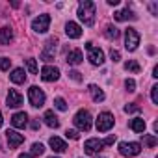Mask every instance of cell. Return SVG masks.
<instances>
[{"label":"cell","instance_id":"1","mask_svg":"<svg viewBox=\"0 0 158 158\" xmlns=\"http://www.w3.org/2000/svg\"><path fill=\"white\" fill-rule=\"evenodd\" d=\"M95 13H97V8L91 0H80V4H78V19L86 26L95 24Z\"/></svg>","mask_w":158,"mask_h":158},{"label":"cell","instance_id":"2","mask_svg":"<svg viewBox=\"0 0 158 158\" xmlns=\"http://www.w3.org/2000/svg\"><path fill=\"white\" fill-rule=\"evenodd\" d=\"M73 123H74V127L78 130L88 132L91 128V125H93V119H91V114L88 110H78L76 115H74V119H73Z\"/></svg>","mask_w":158,"mask_h":158},{"label":"cell","instance_id":"3","mask_svg":"<svg viewBox=\"0 0 158 158\" xmlns=\"http://www.w3.org/2000/svg\"><path fill=\"white\" fill-rule=\"evenodd\" d=\"M114 125H115V119L110 112L99 114V117H97V130L99 132H108V130L114 128Z\"/></svg>","mask_w":158,"mask_h":158},{"label":"cell","instance_id":"4","mask_svg":"<svg viewBox=\"0 0 158 158\" xmlns=\"http://www.w3.org/2000/svg\"><path fill=\"white\" fill-rule=\"evenodd\" d=\"M45 93H43V89L41 88H37V86H32L30 89H28V101H30V104L34 106V108H41L43 104H45Z\"/></svg>","mask_w":158,"mask_h":158},{"label":"cell","instance_id":"5","mask_svg":"<svg viewBox=\"0 0 158 158\" xmlns=\"http://www.w3.org/2000/svg\"><path fill=\"white\" fill-rule=\"evenodd\" d=\"M139 45V34L134 28H127L125 30V48L128 52H134Z\"/></svg>","mask_w":158,"mask_h":158},{"label":"cell","instance_id":"6","mask_svg":"<svg viewBox=\"0 0 158 158\" xmlns=\"http://www.w3.org/2000/svg\"><path fill=\"white\" fill-rule=\"evenodd\" d=\"M88 48V60L91 65H102L104 63V52L97 47H93V43H86Z\"/></svg>","mask_w":158,"mask_h":158},{"label":"cell","instance_id":"7","mask_svg":"<svg viewBox=\"0 0 158 158\" xmlns=\"http://www.w3.org/2000/svg\"><path fill=\"white\" fill-rule=\"evenodd\" d=\"M119 152L123 156H138L141 152V145L138 141H121L119 143Z\"/></svg>","mask_w":158,"mask_h":158},{"label":"cell","instance_id":"8","mask_svg":"<svg viewBox=\"0 0 158 158\" xmlns=\"http://www.w3.org/2000/svg\"><path fill=\"white\" fill-rule=\"evenodd\" d=\"M48 26H50V15H47V13H43L32 21V30L37 34H45L48 30Z\"/></svg>","mask_w":158,"mask_h":158},{"label":"cell","instance_id":"9","mask_svg":"<svg viewBox=\"0 0 158 158\" xmlns=\"http://www.w3.org/2000/svg\"><path fill=\"white\" fill-rule=\"evenodd\" d=\"M56 45H58V39H56V37H50V39L45 43V48H43V52H41V60H43V61H50V60H54Z\"/></svg>","mask_w":158,"mask_h":158},{"label":"cell","instance_id":"10","mask_svg":"<svg viewBox=\"0 0 158 158\" xmlns=\"http://www.w3.org/2000/svg\"><path fill=\"white\" fill-rule=\"evenodd\" d=\"M41 78L45 82H56L60 78V69L58 67H52V65H45L41 69Z\"/></svg>","mask_w":158,"mask_h":158},{"label":"cell","instance_id":"11","mask_svg":"<svg viewBox=\"0 0 158 158\" xmlns=\"http://www.w3.org/2000/svg\"><path fill=\"white\" fill-rule=\"evenodd\" d=\"M102 147H104V143H102V139H99V138H91V139H88V141L84 143V151H86L88 154H97Z\"/></svg>","mask_w":158,"mask_h":158},{"label":"cell","instance_id":"12","mask_svg":"<svg viewBox=\"0 0 158 158\" xmlns=\"http://www.w3.org/2000/svg\"><path fill=\"white\" fill-rule=\"evenodd\" d=\"M6 101H8V106H10V108H19V106L23 104V95H21L17 89H10Z\"/></svg>","mask_w":158,"mask_h":158},{"label":"cell","instance_id":"13","mask_svg":"<svg viewBox=\"0 0 158 158\" xmlns=\"http://www.w3.org/2000/svg\"><path fill=\"white\" fill-rule=\"evenodd\" d=\"M11 125L15 128H24L28 125V114L26 112H17L11 115Z\"/></svg>","mask_w":158,"mask_h":158},{"label":"cell","instance_id":"14","mask_svg":"<svg viewBox=\"0 0 158 158\" xmlns=\"http://www.w3.org/2000/svg\"><path fill=\"white\" fill-rule=\"evenodd\" d=\"M65 34H67L71 39H78V37H82V28H80V24L69 21V23L65 24Z\"/></svg>","mask_w":158,"mask_h":158},{"label":"cell","instance_id":"15","mask_svg":"<svg viewBox=\"0 0 158 158\" xmlns=\"http://www.w3.org/2000/svg\"><path fill=\"white\" fill-rule=\"evenodd\" d=\"M6 136H8V141H10V147H11V149H17V147L24 141V136L19 134L17 130H8Z\"/></svg>","mask_w":158,"mask_h":158},{"label":"cell","instance_id":"16","mask_svg":"<svg viewBox=\"0 0 158 158\" xmlns=\"http://www.w3.org/2000/svg\"><path fill=\"white\" fill-rule=\"evenodd\" d=\"M65 61H67L69 65H80V63L84 61V54H82V50H78V48L71 50V52L67 54Z\"/></svg>","mask_w":158,"mask_h":158},{"label":"cell","instance_id":"17","mask_svg":"<svg viewBox=\"0 0 158 158\" xmlns=\"http://www.w3.org/2000/svg\"><path fill=\"white\" fill-rule=\"evenodd\" d=\"M48 145L52 147L54 152H65V151H67V143H65L61 138H58V136H52V138L48 139Z\"/></svg>","mask_w":158,"mask_h":158},{"label":"cell","instance_id":"18","mask_svg":"<svg viewBox=\"0 0 158 158\" xmlns=\"http://www.w3.org/2000/svg\"><path fill=\"white\" fill-rule=\"evenodd\" d=\"M114 19H115V21H121V23H123V21H136V19H138V15L127 8V10L115 11V13H114Z\"/></svg>","mask_w":158,"mask_h":158},{"label":"cell","instance_id":"19","mask_svg":"<svg viewBox=\"0 0 158 158\" xmlns=\"http://www.w3.org/2000/svg\"><path fill=\"white\" fill-rule=\"evenodd\" d=\"M88 91H89V95H91V99H93L95 102H102V101H104V91H102L99 86L89 84V86H88Z\"/></svg>","mask_w":158,"mask_h":158},{"label":"cell","instance_id":"20","mask_svg":"<svg viewBox=\"0 0 158 158\" xmlns=\"http://www.w3.org/2000/svg\"><path fill=\"white\" fill-rule=\"evenodd\" d=\"M10 78H11V82L13 84H24V80H26V73H24V69H13L11 71V74H10Z\"/></svg>","mask_w":158,"mask_h":158},{"label":"cell","instance_id":"21","mask_svg":"<svg viewBox=\"0 0 158 158\" xmlns=\"http://www.w3.org/2000/svg\"><path fill=\"white\" fill-rule=\"evenodd\" d=\"M43 119H45L47 127H50V128H58L60 127V121H58V117H56V114L52 110H47L45 115H43Z\"/></svg>","mask_w":158,"mask_h":158},{"label":"cell","instance_id":"22","mask_svg":"<svg viewBox=\"0 0 158 158\" xmlns=\"http://www.w3.org/2000/svg\"><path fill=\"white\" fill-rule=\"evenodd\" d=\"M13 39L11 28H0V45H10Z\"/></svg>","mask_w":158,"mask_h":158},{"label":"cell","instance_id":"23","mask_svg":"<svg viewBox=\"0 0 158 158\" xmlns=\"http://www.w3.org/2000/svg\"><path fill=\"white\" fill-rule=\"evenodd\" d=\"M128 127H130L134 132H145V127H147V125H145V121H143L141 117H134Z\"/></svg>","mask_w":158,"mask_h":158},{"label":"cell","instance_id":"24","mask_svg":"<svg viewBox=\"0 0 158 158\" xmlns=\"http://www.w3.org/2000/svg\"><path fill=\"white\" fill-rule=\"evenodd\" d=\"M104 35H106L108 39H117V37H119V28H115L114 24H108L106 30H104Z\"/></svg>","mask_w":158,"mask_h":158},{"label":"cell","instance_id":"25","mask_svg":"<svg viewBox=\"0 0 158 158\" xmlns=\"http://www.w3.org/2000/svg\"><path fill=\"white\" fill-rule=\"evenodd\" d=\"M125 69L130 71V73H139V71H141V67H139V63H138L136 60H128V61H125Z\"/></svg>","mask_w":158,"mask_h":158},{"label":"cell","instance_id":"26","mask_svg":"<svg viewBox=\"0 0 158 158\" xmlns=\"http://www.w3.org/2000/svg\"><path fill=\"white\" fill-rule=\"evenodd\" d=\"M43 152H45V145L43 143H34L32 145V152H30L32 156H41Z\"/></svg>","mask_w":158,"mask_h":158},{"label":"cell","instance_id":"27","mask_svg":"<svg viewBox=\"0 0 158 158\" xmlns=\"http://www.w3.org/2000/svg\"><path fill=\"white\" fill-rule=\"evenodd\" d=\"M26 69L32 73V74H37V61L34 58H28L26 60Z\"/></svg>","mask_w":158,"mask_h":158},{"label":"cell","instance_id":"28","mask_svg":"<svg viewBox=\"0 0 158 158\" xmlns=\"http://www.w3.org/2000/svg\"><path fill=\"white\" fill-rule=\"evenodd\" d=\"M143 143H145L147 147H156L158 139H156V136H151V134H147V136H143Z\"/></svg>","mask_w":158,"mask_h":158},{"label":"cell","instance_id":"29","mask_svg":"<svg viewBox=\"0 0 158 158\" xmlns=\"http://www.w3.org/2000/svg\"><path fill=\"white\" fill-rule=\"evenodd\" d=\"M54 106H56L60 112H65V110H67V102H65V99H61V97L54 99Z\"/></svg>","mask_w":158,"mask_h":158},{"label":"cell","instance_id":"30","mask_svg":"<svg viewBox=\"0 0 158 158\" xmlns=\"http://www.w3.org/2000/svg\"><path fill=\"white\" fill-rule=\"evenodd\" d=\"M10 67H11V60L10 58H0V71H10Z\"/></svg>","mask_w":158,"mask_h":158},{"label":"cell","instance_id":"31","mask_svg":"<svg viewBox=\"0 0 158 158\" xmlns=\"http://www.w3.org/2000/svg\"><path fill=\"white\" fill-rule=\"evenodd\" d=\"M125 88H127V91H136V82L132 80V78H127V80H125Z\"/></svg>","mask_w":158,"mask_h":158},{"label":"cell","instance_id":"32","mask_svg":"<svg viewBox=\"0 0 158 158\" xmlns=\"http://www.w3.org/2000/svg\"><path fill=\"white\" fill-rule=\"evenodd\" d=\"M151 99L154 104H158V86H152L151 88Z\"/></svg>","mask_w":158,"mask_h":158},{"label":"cell","instance_id":"33","mask_svg":"<svg viewBox=\"0 0 158 158\" xmlns=\"http://www.w3.org/2000/svg\"><path fill=\"white\" fill-rule=\"evenodd\" d=\"M125 112L127 114H136V112H139V106L138 104H127L125 106Z\"/></svg>","mask_w":158,"mask_h":158},{"label":"cell","instance_id":"34","mask_svg":"<svg viewBox=\"0 0 158 158\" xmlns=\"http://www.w3.org/2000/svg\"><path fill=\"white\" fill-rule=\"evenodd\" d=\"M110 58H112V61H114V63H115V61H119V60H121V54H119V50L112 48V50H110Z\"/></svg>","mask_w":158,"mask_h":158},{"label":"cell","instance_id":"35","mask_svg":"<svg viewBox=\"0 0 158 158\" xmlns=\"http://www.w3.org/2000/svg\"><path fill=\"white\" fill-rule=\"evenodd\" d=\"M69 76L73 78L74 82H82V76H80V73H78V71H71V73H69Z\"/></svg>","mask_w":158,"mask_h":158},{"label":"cell","instance_id":"36","mask_svg":"<svg viewBox=\"0 0 158 158\" xmlns=\"http://www.w3.org/2000/svg\"><path fill=\"white\" fill-rule=\"evenodd\" d=\"M65 136H67V138H71V139H78V138H80L78 130H67V132H65Z\"/></svg>","mask_w":158,"mask_h":158},{"label":"cell","instance_id":"37","mask_svg":"<svg viewBox=\"0 0 158 158\" xmlns=\"http://www.w3.org/2000/svg\"><path fill=\"white\" fill-rule=\"evenodd\" d=\"M114 141H115V136H114V134H110L106 139H102V143H104V145H112Z\"/></svg>","mask_w":158,"mask_h":158},{"label":"cell","instance_id":"38","mask_svg":"<svg viewBox=\"0 0 158 158\" xmlns=\"http://www.w3.org/2000/svg\"><path fill=\"white\" fill-rule=\"evenodd\" d=\"M149 8H151V11H152V15H156V10H158V6H156V2H152V4H151Z\"/></svg>","mask_w":158,"mask_h":158},{"label":"cell","instance_id":"39","mask_svg":"<svg viewBox=\"0 0 158 158\" xmlns=\"http://www.w3.org/2000/svg\"><path fill=\"white\" fill-rule=\"evenodd\" d=\"M19 158H34L30 152H23V154H19Z\"/></svg>","mask_w":158,"mask_h":158},{"label":"cell","instance_id":"40","mask_svg":"<svg viewBox=\"0 0 158 158\" xmlns=\"http://www.w3.org/2000/svg\"><path fill=\"white\" fill-rule=\"evenodd\" d=\"M152 76L158 78V65H154V69H152Z\"/></svg>","mask_w":158,"mask_h":158},{"label":"cell","instance_id":"41","mask_svg":"<svg viewBox=\"0 0 158 158\" xmlns=\"http://www.w3.org/2000/svg\"><path fill=\"white\" fill-rule=\"evenodd\" d=\"M108 4H110V6H117V4H119V0H108Z\"/></svg>","mask_w":158,"mask_h":158},{"label":"cell","instance_id":"42","mask_svg":"<svg viewBox=\"0 0 158 158\" xmlns=\"http://www.w3.org/2000/svg\"><path fill=\"white\" fill-rule=\"evenodd\" d=\"M32 128L37 130V128H39V121H34V123H32Z\"/></svg>","mask_w":158,"mask_h":158},{"label":"cell","instance_id":"43","mask_svg":"<svg viewBox=\"0 0 158 158\" xmlns=\"http://www.w3.org/2000/svg\"><path fill=\"white\" fill-rule=\"evenodd\" d=\"M2 123H4V119H2V114H0V127H2Z\"/></svg>","mask_w":158,"mask_h":158},{"label":"cell","instance_id":"44","mask_svg":"<svg viewBox=\"0 0 158 158\" xmlns=\"http://www.w3.org/2000/svg\"><path fill=\"white\" fill-rule=\"evenodd\" d=\"M95 158H104V156H95Z\"/></svg>","mask_w":158,"mask_h":158},{"label":"cell","instance_id":"45","mask_svg":"<svg viewBox=\"0 0 158 158\" xmlns=\"http://www.w3.org/2000/svg\"><path fill=\"white\" fill-rule=\"evenodd\" d=\"M50 158H58V156H50Z\"/></svg>","mask_w":158,"mask_h":158}]
</instances>
